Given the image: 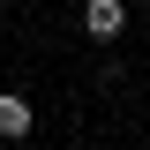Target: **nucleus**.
Segmentation results:
<instances>
[{"label": "nucleus", "instance_id": "f257e3e1", "mask_svg": "<svg viewBox=\"0 0 150 150\" xmlns=\"http://www.w3.org/2000/svg\"><path fill=\"white\" fill-rule=\"evenodd\" d=\"M83 30L90 38H120L128 30V8H120V0H90V8H83Z\"/></svg>", "mask_w": 150, "mask_h": 150}, {"label": "nucleus", "instance_id": "f03ea898", "mask_svg": "<svg viewBox=\"0 0 150 150\" xmlns=\"http://www.w3.org/2000/svg\"><path fill=\"white\" fill-rule=\"evenodd\" d=\"M30 128H38V112H30V98H15V90H8V98H0V135H8V143H23Z\"/></svg>", "mask_w": 150, "mask_h": 150}]
</instances>
